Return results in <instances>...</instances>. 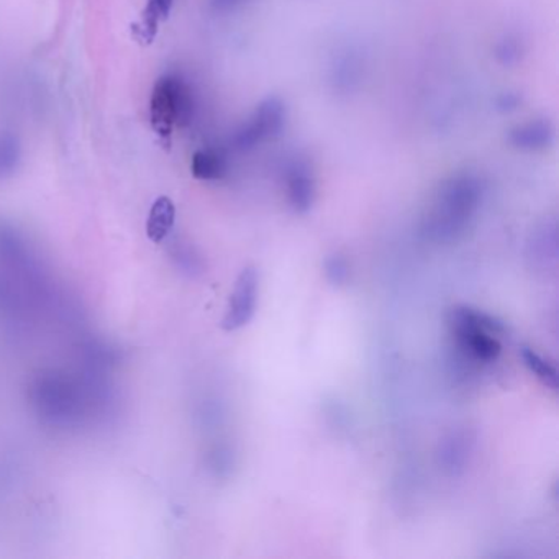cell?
<instances>
[{
	"instance_id": "1",
	"label": "cell",
	"mask_w": 559,
	"mask_h": 559,
	"mask_svg": "<svg viewBox=\"0 0 559 559\" xmlns=\"http://www.w3.org/2000/svg\"><path fill=\"white\" fill-rule=\"evenodd\" d=\"M484 199V185L473 173L451 176L438 188L430 207L421 221V231L428 240L453 243L473 224Z\"/></svg>"
},
{
	"instance_id": "2",
	"label": "cell",
	"mask_w": 559,
	"mask_h": 559,
	"mask_svg": "<svg viewBox=\"0 0 559 559\" xmlns=\"http://www.w3.org/2000/svg\"><path fill=\"white\" fill-rule=\"evenodd\" d=\"M448 329L461 355L476 365H490L502 353L503 323L483 310L454 307L448 313Z\"/></svg>"
},
{
	"instance_id": "3",
	"label": "cell",
	"mask_w": 559,
	"mask_h": 559,
	"mask_svg": "<svg viewBox=\"0 0 559 559\" xmlns=\"http://www.w3.org/2000/svg\"><path fill=\"white\" fill-rule=\"evenodd\" d=\"M194 114V96L185 78L168 73L156 81L152 96V119L162 130L186 126Z\"/></svg>"
},
{
	"instance_id": "4",
	"label": "cell",
	"mask_w": 559,
	"mask_h": 559,
	"mask_svg": "<svg viewBox=\"0 0 559 559\" xmlns=\"http://www.w3.org/2000/svg\"><path fill=\"white\" fill-rule=\"evenodd\" d=\"M286 126V107L277 97L263 100L248 122L238 129L234 142L238 150H253L261 143L276 139Z\"/></svg>"
},
{
	"instance_id": "5",
	"label": "cell",
	"mask_w": 559,
	"mask_h": 559,
	"mask_svg": "<svg viewBox=\"0 0 559 559\" xmlns=\"http://www.w3.org/2000/svg\"><path fill=\"white\" fill-rule=\"evenodd\" d=\"M258 293H260L258 271L253 266H247L237 277L234 293L228 300L227 313L222 320V329L235 332L248 325L257 312Z\"/></svg>"
},
{
	"instance_id": "6",
	"label": "cell",
	"mask_w": 559,
	"mask_h": 559,
	"mask_svg": "<svg viewBox=\"0 0 559 559\" xmlns=\"http://www.w3.org/2000/svg\"><path fill=\"white\" fill-rule=\"evenodd\" d=\"M284 185L290 207L299 214L310 211L316 199V179L309 166L302 162L290 163L284 173Z\"/></svg>"
},
{
	"instance_id": "7",
	"label": "cell",
	"mask_w": 559,
	"mask_h": 559,
	"mask_svg": "<svg viewBox=\"0 0 559 559\" xmlns=\"http://www.w3.org/2000/svg\"><path fill=\"white\" fill-rule=\"evenodd\" d=\"M509 142L522 152H539L555 142V129L548 120H530L510 130Z\"/></svg>"
},
{
	"instance_id": "8",
	"label": "cell",
	"mask_w": 559,
	"mask_h": 559,
	"mask_svg": "<svg viewBox=\"0 0 559 559\" xmlns=\"http://www.w3.org/2000/svg\"><path fill=\"white\" fill-rule=\"evenodd\" d=\"M469 440L464 433H453L441 448V463L450 474H460L469 457Z\"/></svg>"
},
{
	"instance_id": "9",
	"label": "cell",
	"mask_w": 559,
	"mask_h": 559,
	"mask_svg": "<svg viewBox=\"0 0 559 559\" xmlns=\"http://www.w3.org/2000/svg\"><path fill=\"white\" fill-rule=\"evenodd\" d=\"M173 225H175V205L169 199L162 198L153 205L152 214H150L148 227H146L150 240L155 243L165 240L166 235L171 231Z\"/></svg>"
},
{
	"instance_id": "10",
	"label": "cell",
	"mask_w": 559,
	"mask_h": 559,
	"mask_svg": "<svg viewBox=\"0 0 559 559\" xmlns=\"http://www.w3.org/2000/svg\"><path fill=\"white\" fill-rule=\"evenodd\" d=\"M22 155H24V148L19 136L0 130V179L9 178L17 171Z\"/></svg>"
},
{
	"instance_id": "11",
	"label": "cell",
	"mask_w": 559,
	"mask_h": 559,
	"mask_svg": "<svg viewBox=\"0 0 559 559\" xmlns=\"http://www.w3.org/2000/svg\"><path fill=\"white\" fill-rule=\"evenodd\" d=\"M523 365L526 366L530 372L542 382L545 388L551 389V391H558V371H556L555 365L543 358L542 355L535 352L528 346H523L522 352Z\"/></svg>"
},
{
	"instance_id": "12",
	"label": "cell",
	"mask_w": 559,
	"mask_h": 559,
	"mask_svg": "<svg viewBox=\"0 0 559 559\" xmlns=\"http://www.w3.org/2000/svg\"><path fill=\"white\" fill-rule=\"evenodd\" d=\"M191 169L195 178L202 179V181H215L225 175L227 165H225L224 156L221 153L214 152V150H201L192 158Z\"/></svg>"
},
{
	"instance_id": "13",
	"label": "cell",
	"mask_w": 559,
	"mask_h": 559,
	"mask_svg": "<svg viewBox=\"0 0 559 559\" xmlns=\"http://www.w3.org/2000/svg\"><path fill=\"white\" fill-rule=\"evenodd\" d=\"M325 276L333 286H343L349 280V263L343 254L333 253L325 260Z\"/></svg>"
},
{
	"instance_id": "14",
	"label": "cell",
	"mask_w": 559,
	"mask_h": 559,
	"mask_svg": "<svg viewBox=\"0 0 559 559\" xmlns=\"http://www.w3.org/2000/svg\"><path fill=\"white\" fill-rule=\"evenodd\" d=\"M496 57L499 60V63L506 64V67H510V64H515L516 61L522 57V47H520V41L516 38H503L496 48Z\"/></svg>"
},
{
	"instance_id": "15",
	"label": "cell",
	"mask_w": 559,
	"mask_h": 559,
	"mask_svg": "<svg viewBox=\"0 0 559 559\" xmlns=\"http://www.w3.org/2000/svg\"><path fill=\"white\" fill-rule=\"evenodd\" d=\"M146 15L150 24L156 25L171 14L176 0H146Z\"/></svg>"
},
{
	"instance_id": "16",
	"label": "cell",
	"mask_w": 559,
	"mask_h": 559,
	"mask_svg": "<svg viewBox=\"0 0 559 559\" xmlns=\"http://www.w3.org/2000/svg\"><path fill=\"white\" fill-rule=\"evenodd\" d=\"M207 2L209 9H211L214 14L227 15L243 8L248 0H207Z\"/></svg>"
},
{
	"instance_id": "17",
	"label": "cell",
	"mask_w": 559,
	"mask_h": 559,
	"mask_svg": "<svg viewBox=\"0 0 559 559\" xmlns=\"http://www.w3.org/2000/svg\"><path fill=\"white\" fill-rule=\"evenodd\" d=\"M497 104H499L502 110H512L519 106V97H516L515 94H503L502 97H499Z\"/></svg>"
}]
</instances>
